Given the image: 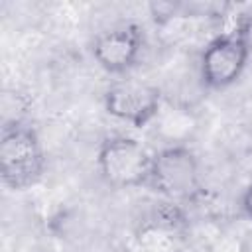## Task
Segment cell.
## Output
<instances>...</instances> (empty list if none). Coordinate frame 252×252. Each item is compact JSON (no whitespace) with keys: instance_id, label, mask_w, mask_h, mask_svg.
<instances>
[{"instance_id":"3957f363","label":"cell","mask_w":252,"mask_h":252,"mask_svg":"<svg viewBox=\"0 0 252 252\" xmlns=\"http://www.w3.org/2000/svg\"><path fill=\"white\" fill-rule=\"evenodd\" d=\"M148 187L171 203H189L203 193L201 163L185 144H169L154 154Z\"/></svg>"},{"instance_id":"5b68a950","label":"cell","mask_w":252,"mask_h":252,"mask_svg":"<svg viewBox=\"0 0 252 252\" xmlns=\"http://www.w3.org/2000/svg\"><path fill=\"white\" fill-rule=\"evenodd\" d=\"M104 110L134 128H144L159 116L163 108L161 91L146 81L120 79L112 83L102 96Z\"/></svg>"},{"instance_id":"8992f818","label":"cell","mask_w":252,"mask_h":252,"mask_svg":"<svg viewBox=\"0 0 252 252\" xmlns=\"http://www.w3.org/2000/svg\"><path fill=\"white\" fill-rule=\"evenodd\" d=\"M144 51V30L134 24H118L100 32L93 41V57L110 75L130 71Z\"/></svg>"},{"instance_id":"277c9868","label":"cell","mask_w":252,"mask_h":252,"mask_svg":"<svg viewBox=\"0 0 252 252\" xmlns=\"http://www.w3.org/2000/svg\"><path fill=\"white\" fill-rule=\"evenodd\" d=\"M154 154L136 138L108 136L96 150V169L100 177L116 189L148 187Z\"/></svg>"},{"instance_id":"52a82bcc","label":"cell","mask_w":252,"mask_h":252,"mask_svg":"<svg viewBox=\"0 0 252 252\" xmlns=\"http://www.w3.org/2000/svg\"><path fill=\"white\" fill-rule=\"evenodd\" d=\"M240 207H242V213L246 215V219L252 222V183L244 189L242 199H240Z\"/></svg>"},{"instance_id":"6da1fadb","label":"cell","mask_w":252,"mask_h":252,"mask_svg":"<svg viewBox=\"0 0 252 252\" xmlns=\"http://www.w3.org/2000/svg\"><path fill=\"white\" fill-rule=\"evenodd\" d=\"M250 39H252V16L246 12H236L230 16H220V28L217 35L207 43L199 75L203 87L211 91H220L234 85L250 59Z\"/></svg>"},{"instance_id":"7a4b0ae2","label":"cell","mask_w":252,"mask_h":252,"mask_svg":"<svg viewBox=\"0 0 252 252\" xmlns=\"http://www.w3.org/2000/svg\"><path fill=\"white\" fill-rule=\"evenodd\" d=\"M47 158L37 130L22 122L2 124L0 134V177L12 191L37 185L45 173Z\"/></svg>"}]
</instances>
